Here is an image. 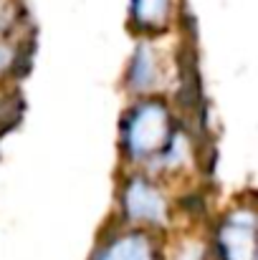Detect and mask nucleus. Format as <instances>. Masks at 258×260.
I'll use <instances>...</instances> for the list:
<instances>
[{
    "label": "nucleus",
    "mask_w": 258,
    "mask_h": 260,
    "mask_svg": "<svg viewBox=\"0 0 258 260\" xmlns=\"http://www.w3.org/2000/svg\"><path fill=\"white\" fill-rule=\"evenodd\" d=\"M175 260H208V248L200 240H185L175 250Z\"/></svg>",
    "instance_id": "nucleus-9"
},
{
    "label": "nucleus",
    "mask_w": 258,
    "mask_h": 260,
    "mask_svg": "<svg viewBox=\"0 0 258 260\" xmlns=\"http://www.w3.org/2000/svg\"><path fill=\"white\" fill-rule=\"evenodd\" d=\"M20 114V96L13 86H0V129L10 126Z\"/></svg>",
    "instance_id": "nucleus-8"
},
{
    "label": "nucleus",
    "mask_w": 258,
    "mask_h": 260,
    "mask_svg": "<svg viewBox=\"0 0 258 260\" xmlns=\"http://www.w3.org/2000/svg\"><path fill=\"white\" fill-rule=\"evenodd\" d=\"M177 0H129V25L142 36H162L177 15Z\"/></svg>",
    "instance_id": "nucleus-6"
},
{
    "label": "nucleus",
    "mask_w": 258,
    "mask_h": 260,
    "mask_svg": "<svg viewBox=\"0 0 258 260\" xmlns=\"http://www.w3.org/2000/svg\"><path fill=\"white\" fill-rule=\"evenodd\" d=\"M28 66V41L23 33H0V86H10Z\"/></svg>",
    "instance_id": "nucleus-7"
},
{
    "label": "nucleus",
    "mask_w": 258,
    "mask_h": 260,
    "mask_svg": "<svg viewBox=\"0 0 258 260\" xmlns=\"http://www.w3.org/2000/svg\"><path fill=\"white\" fill-rule=\"evenodd\" d=\"M215 255L218 260H256L258 258V210L251 205L231 207L215 225Z\"/></svg>",
    "instance_id": "nucleus-3"
},
{
    "label": "nucleus",
    "mask_w": 258,
    "mask_h": 260,
    "mask_svg": "<svg viewBox=\"0 0 258 260\" xmlns=\"http://www.w3.org/2000/svg\"><path fill=\"white\" fill-rule=\"evenodd\" d=\"M165 74H167V66H165L162 51L155 46V41L142 38L129 58V66L124 74V88L137 99L157 96L165 84Z\"/></svg>",
    "instance_id": "nucleus-4"
},
{
    "label": "nucleus",
    "mask_w": 258,
    "mask_h": 260,
    "mask_svg": "<svg viewBox=\"0 0 258 260\" xmlns=\"http://www.w3.org/2000/svg\"><path fill=\"white\" fill-rule=\"evenodd\" d=\"M91 260H160L157 235L122 225L96 245Z\"/></svg>",
    "instance_id": "nucleus-5"
},
{
    "label": "nucleus",
    "mask_w": 258,
    "mask_h": 260,
    "mask_svg": "<svg viewBox=\"0 0 258 260\" xmlns=\"http://www.w3.org/2000/svg\"><path fill=\"white\" fill-rule=\"evenodd\" d=\"M175 134H177L175 114L162 96L137 99L122 116L119 126L122 157L132 167L152 172V167H157V162L167 152Z\"/></svg>",
    "instance_id": "nucleus-1"
},
{
    "label": "nucleus",
    "mask_w": 258,
    "mask_h": 260,
    "mask_svg": "<svg viewBox=\"0 0 258 260\" xmlns=\"http://www.w3.org/2000/svg\"><path fill=\"white\" fill-rule=\"evenodd\" d=\"M256 260H258V258H256Z\"/></svg>",
    "instance_id": "nucleus-10"
},
{
    "label": "nucleus",
    "mask_w": 258,
    "mask_h": 260,
    "mask_svg": "<svg viewBox=\"0 0 258 260\" xmlns=\"http://www.w3.org/2000/svg\"><path fill=\"white\" fill-rule=\"evenodd\" d=\"M119 217L127 228L139 230H165L172 220L170 200L162 184L150 172H132L119 187Z\"/></svg>",
    "instance_id": "nucleus-2"
}]
</instances>
